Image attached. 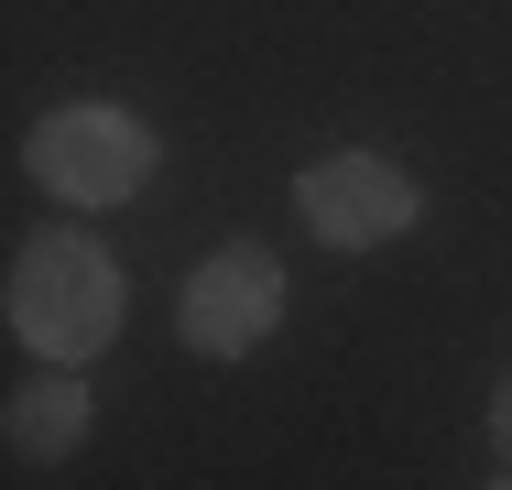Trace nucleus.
<instances>
[{
  "label": "nucleus",
  "mask_w": 512,
  "mask_h": 490,
  "mask_svg": "<svg viewBox=\"0 0 512 490\" xmlns=\"http://www.w3.org/2000/svg\"><path fill=\"white\" fill-rule=\"evenodd\" d=\"M11 338L44 371H88L120 338V262L88 229H33L11 251Z\"/></svg>",
  "instance_id": "1"
},
{
  "label": "nucleus",
  "mask_w": 512,
  "mask_h": 490,
  "mask_svg": "<svg viewBox=\"0 0 512 490\" xmlns=\"http://www.w3.org/2000/svg\"><path fill=\"white\" fill-rule=\"evenodd\" d=\"M22 164L55 207H120V196L153 186V120H131L109 98H66L22 131Z\"/></svg>",
  "instance_id": "2"
},
{
  "label": "nucleus",
  "mask_w": 512,
  "mask_h": 490,
  "mask_svg": "<svg viewBox=\"0 0 512 490\" xmlns=\"http://www.w3.org/2000/svg\"><path fill=\"white\" fill-rule=\"evenodd\" d=\"M175 327H186L197 360H251V349L284 327V262H273V240H229V251H207L197 273H186Z\"/></svg>",
  "instance_id": "3"
},
{
  "label": "nucleus",
  "mask_w": 512,
  "mask_h": 490,
  "mask_svg": "<svg viewBox=\"0 0 512 490\" xmlns=\"http://www.w3.org/2000/svg\"><path fill=\"white\" fill-rule=\"evenodd\" d=\"M295 207H306V229L327 251H382V240H404L414 218H425V196L393 153H327L295 175Z\"/></svg>",
  "instance_id": "4"
},
{
  "label": "nucleus",
  "mask_w": 512,
  "mask_h": 490,
  "mask_svg": "<svg viewBox=\"0 0 512 490\" xmlns=\"http://www.w3.org/2000/svg\"><path fill=\"white\" fill-rule=\"evenodd\" d=\"M88 425H99V403H88V382L77 371H55V382H22L11 392V414H0V436H11V458H77L88 447Z\"/></svg>",
  "instance_id": "5"
},
{
  "label": "nucleus",
  "mask_w": 512,
  "mask_h": 490,
  "mask_svg": "<svg viewBox=\"0 0 512 490\" xmlns=\"http://www.w3.org/2000/svg\"><path fill=\"white\" fill-rule=\"evenodd\" d=\"M491 458H502V480H512V371H502V392H491Z\"/></svg>",
  "instance_id": "6"
}]
</instances>
